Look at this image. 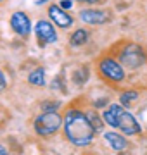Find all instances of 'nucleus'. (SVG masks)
Returning <instances> with one entry per match:
<instances>
[{"label": "nucleus", "mask_w": 147, "mask_h": 155, "mask_svg": "<svg viewBox=\"0 0 147 155\" xmlns=\"http://www.w3.org/2000/svg\"><path fill=\"white\" fill-rule=\"evenodd\" d=\"M0 2H4V0H0Z\"/></svg>", "instance_id": "23"}, {"label": "nucleus", "mask_w": 147, "mask_h": 155, "mask_svg": "<svg viewBox=\"0 0 147 155\" xmlns=\"http://www.w3.org/2000/svg\"><path fill=\"white\" fill-rule=\"evenodd\" d=\"M85 155H90V153H85Z\"/></svg>", "instance_id": "22"}, {"label": "nucleus", "mask_w": 147, "mask_h": 155, "mask_svg": "<svg viewBox=\"0 0 147 155\" xmlns=\"http://www.w3.org/2000/svg\"><path fill=\"white\" fill-rule=\"evenodd\" d=\"M0 155H9L7 153V150L4 148V145H0Z\"/></svg>", "instance_id": "19"}, {"label": "nucleus", "mask_w": 147, "mask_h": 155, "mask_svg": "<svg viewBox=\"0 0 147 155\" xmlns=\"http://www.w3.org/2000/svg\"><path fill=\"white\" fill-rule=\"evenodd\" d=\"M119 61H121L123 67L135 71V69H140L142 66L147 64V54L144 52L140 45L130 43L123 47V50L119 52Z\"/></svg>", "instance_id": "2"}, {"label": "nucleus", "mask_w": 147, "mask_h": 155, "mask_svg": "<svg viewBox=\"0 0 147 155\" xmlns=\"http://www.w3.org/2000/svg\"><path fill=\"white\" fill-rule=\"evenodd\" d=\"M87 116H88V121L92 122L94 129H95V131H102V127H104V119H102L97 112H88Z\"/></svg>", "instance_id": "15"}, {"label": "nucleus", "mask_w": 147, "mask_h": 155, "mask_svg": "<svg viewBox=\"0 0 147 155\" xmlns=\"http://www.w3.org/2000/svg\"><path fill=\"white\" fill-rule=\"evenodd\" d=\"M35 36H36V41H38L40 47H45L49 43H54L57 40V33L56 28L52 26V22L49 21H38L36 26H35Z\"/></svg>", "instance_id": "5"}, {"label": "nucleus", "mask_w": 147, "mask_h": 155, "mask_svg": "<svg viewBox=\"0 0 147 155\" xmlns=\"http://www.w3.org/2000/svg\"><path fill=\"white\" fill-rule=\"evenodd\" d=\"M28 81L31 84H35V86H43V84H45V71H43L42 67L31 71V74L28 76Z\"/></svg>", "instance_id": "13"}, {"label": "nucleus", "mask_w": 147, "mask_h": 155, "mask_svg": "<svg viewBox=\"0 0 147 155\" xmlns=\"http://www.w3.org/2000/svg\"><path fill=\"white\" fill-rule=\"evenodd\" d=\"M104 140L109 143V147L113 150H125L126 148V140L121 136V134H118V133H113V131H109V133H106L104 134Z\"/></svg>", "instance_id": "10"}, {"label": "nucleus", "mask_w": 147, "mask_h": 155, "mask_svg": "<svg viewBox=\"0 0 147 155\" xmlns=\"http://www.w3.org/2000/svg\"><path fill=\"white\" fill-rule=\"evenodd\" d=\"M99 72L102 74V78H106L111 83H121L125 79V69L123 64L118 61H114L111 57H104L99 62Z\"/></svg>", "instance_id": "4"}, {"label": "nucleus", "mask_w": 147, "mask_h": 155, "mask_svg": "<svg viewBox=\"0 0 147 155\" xmlns=\"http://www.w3.org/2000/svg\"><path fill=\"white\" fill-rule=\"evenodd\" d=\"M59 5L66 11V9H71V7H73V2H71V0H61V2H59Z\"/></svg>", "instance_id": "17"}, {"label": "nucleus", "mask_w": 147, "mask_h": 155, "mask_svg": "<svg viewBox=\"0 0 147 155\" xmlns=\"http://www.w3.org/2000/svg\"><path fill=\"white\" fill-rule=\"evenodd\" d=\"M61 124H64L62 117L56 112H43L42 116H38L35 119V133L40 136H50L56 134L57 129L61 127Z\"/></svg>", "instance_id": "3"}, {"label": "nucleus", "mask_w": 147, "mask_h": 155, "mask_svg": "<svg viewBox=\"0 0 147 155\" xmlns=\"http://www.w3.org/2000/svg\"><path fill=\"white\" fill-rule=\"evenodd\" d=\"M78 2H87V4H95V2H99V0H78Z\"/></svg>", "instance_id": "20"}, {"label": "nucleus", "mask_w": 147, "mask_h": 155, "mask_svg": "<svg viewBox=\"0 0 147 155\" xmlns=\"http://www.w3.org/2000/svg\"><path fill=\"white\" fill-rule=\"evenodd\" d=\"M59 102L57 100H47L45 104H42V109H43V112H56L57 109H59Z\"/></svg>", "instance_id": "16"}, {"label": "nucleus", "mask_w": 147, "mask_h": 155, "mask_svg": "<svg viewBox=\"0 0 147 155\" xmlns=\"http://www.w3.org/2000/svg\"><path fill=\"white\" fill-rule=\"evenodd\" d=\"M47 12H49V17L52 19V22H54V24H57L59 28L68 29V28H71V26H73L74 19L69 16V14H66V11H64L62 7L56 5V4H50Z\"/></svg>", "instance_id": "7"}, {"label": "nucleus", "mask_w": 147, "mask_h": 155, "mask_svg": "<svg viewBox=\"0 0 147 155\" xmlns=\"http://www.w3.org/2000/svg\"><path fill=\"white\" fill-rule=\"evenodd\" d=\"M11 28L14 29V33H17L19 36H28L31 31V21L24 12H14L11 16Z\"/></svg>", "instance_id": "8"}, {"label": "nucleus", "mask_w": 147, "mask_h": 155, "mask_svg": "<svg viewBox=\"0 0 147 155\" xmlns=\"http://www.w3.org/2000/svg\"><path fill=\"white\" fill-rule=\"evenodd\" d=\"M118 127L121 129L123 134H137L140 133V124L137 122V119L132 116L128 110H125L123 105H119L118 110Z\"/></svg>", "instance_id": "6"}, {"label": "nucleus", "mask_w": 147, "mask_h": 155, "mask_svg": "<svg viewBox=\"0 0 147 155\" xmlns=\"http://www.w3.org/2000/svg\"><path fill=\"white\" fill-rule=\"evenodd\" d=\"M7 86V81H5V76H4V72L0 71V91H2V90L5 88Z\"/></svg>", "instance_id": "18"}, {"label": "nucleus", "mask_w": 147, "mask_h": 155, "mask_svg": "<svg viewBox=\"0 0 147 155\" xmlns=\"http://www.w3.org/2000/svg\"><path fill=\"white\" fill-rule=\"evenodd\" d=\"M80 19L87 24H104L109 21V14L106 11H95V9H85L80 12Z\"/></svg>", "instance_id": "9"}, {"label": "nucleus", "mask_w": 147, "mask_h": 155, "mask_svg": "<svg viewBox=\"0 0 147 155\" xmlns=\"http://www.w3.org/2000/svg\"><path fill=\"white\" fill-rule=\"evenodd\" d=\"M118 110H119V105H109L106 110L102 112V119L104 122L111 127H118Z\"/></svg>", "instance_id": "11"}, {"label": "nucleus", "mask_w": 147, "mask_h": 155, "mask_svg": "<svg viewBox=\"0 0 147 155\" xmlns=\"http://www.w3.org/2000/svg\"><path fill=\"white\" fill-rule=\"evenodd\" d=\"M88 41V31L87 29H76L73 35H71V38H69V43L73 45V47H81V45H85Z\"/></svg>", "instance_id": "12"}, {"label": "nucleus", "mask_w": 147, "mask_h": 155, "mask_svg": "<svg viewBox=\"0 0 147 155\" xmlns=\"http://www.w3.org/2000/svg\"><path fill=\"white\" fill-rule=\"evenodd\" d=\"M137 100V91L135 90H126L119 95V105L123 107H130L133 105V102Z\"/></svg>", "instance_id": "14"}, {"label": "nucleus", "mask_w": 147, "mask_h": 155, "mask_svg": "<svg viewBox=\"0 0 147 155\" xmlns=\"http://www.w3.org/2000/svg\"><path fill=\"white\" fill-rule=\"evenodd\" d=\"M45 2H49V0H36V5H42V4H45Z\"/></svg>", "instance_id": "21"}, {"label": "nucleus", "mask_w": 147, "mask_h": 155, "mask_svg": "<svg viewBox=\"0 0 147 155\" xmlns=\"http://www.w3.org/2000/svg\"><path fill=\"white\" fill-rule=\"evenodd\" d=\"M64 134L74 147H88L94 141L95 129L85 112L71 109L64 117Z\"/></svg>", "instance_id": "1"}]
</instances>
